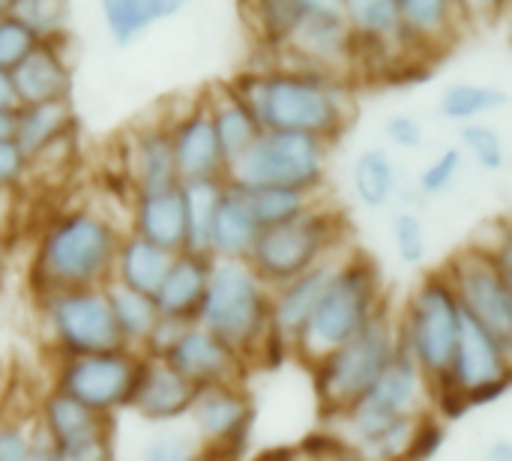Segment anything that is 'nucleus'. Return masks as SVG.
<instances>
[{"label":"nucleus","instance_id":"obj_1","mask_svg":"<svg viewBox=\"0 0 512 461\" xmlns=\"http://www.w3.org/2000/svg\"><path fill=\"white\" fill-rule=\"evenodd\" d=\"M231 90L249 105L264 132H294L324 141L348 129L345 99L321 72L243 75Z\"/></svg>","mask_w":512,"mask_h":461},{"label":"nucleus","instance_id":"obj_2","mask_svg":"<svg viewBox=\"0 0 512 461\" xmlns=\"http://www.w3.org/2000/svg\"><path fill=\"white\" fill-rule=\"evenodd\" d=\"M117 258L111 225L93 213H69L48 225L33 264L36 291L48 300L60 291H90Z\"/></svg>","mask_w":512,"mask_h":461},{"label":"nucleus","instance_id":"obj_3","mask_svg":"<svg viewBox=\"0 0 512 461\" xmlns=\"http://www.w3.org/2000/svg\"><path fill=\"white\" fill-rule=\"evenodd\" d=\"M381 276L369 255H354L345 267H339L321 294L306 330L297 336V345L306 360H318L333 348L354 339L369 318L378 312Z\"/></svg>","mask_w":512,"mask_h":461},{"label":"nucleus","instance_id":"obj_4","mask_svg":"<svg viewBox=\"0 0 512 461\" xmlns=\"http://www.w3.org/2000/svg\"><path fill=\"white\" fill-rule=\"evenodd\" d=\"M201 327L237 357L270 330V300L261 279L243 261L213 264L198 309Z\"/></svg>","mask_w":512,"mask_h":461},{"label":"nucleus","instance_id":"obj_5","mask_svg":"<svg viewBox=\"0 0 512 461\" xmlns=\"http://www.w3.org/2000/svg\"><path fill=\"white\" fill-rule=\"evenodd\" d=\"M393 348H396L393 330L381 306L354 339L318 357L315 390H318L324 417L348 414V408L369 393V387L375 384V378L393 357Z\"/></svg>","mask_w":512,"mask_h":461},{"label":"nucleus","instance_id":"obj_6","mask_svg":"<svg viewBox=\"0 0 512 461\" xmlns=\"http://www.w3.org/2000/svg\"><path fill=\"white\" fill-rule=\"evenodd\" d=\"M462 315H468L477 327L495 336L504 348L512 345V276H510V240L501 243V252L486 249H462L450 270L444 273Z\"/></svg>","mask_w":512,"mask_h":461},{"label":"nucleus","instance_id":"obj_7","mask_svg":"<svg viewBox=\"0 0 512 461\" xmlns=\"http://www.w3.org/2000/svg\"><path fill=\"white\" fill-rule=\"evenodd\" d=\"M231 183L243 189H291L306 192L324 174V141L294 132H264L252 147L228 165Z\"/></svg>","mask_w":512,"mask_h":461},{"label":"nucleus","instance_id":"obj_8","mask_svg":"<svg viewBox=\"0 0 512 461\" xmlns=\"http://www.w3.org/2000/svg\"><path fill=\"white\" fill-rule=\"evenodd\" d=\"M459 321H462V309L456 303L447 276L444 273L426 276L408 303L405 330H402V342L426 378H438L450 372L459 342Z\"/></svg>","mask_w":512,"mask_h":461},{"label":"nucleus","instance_id":"obj_9","mask_svg":"<svg viewBox=\"0 0 512 461\" xmlns=\"http://www.w3.org/2000/svg\"><path fill=\"white\" fill-rule=\"evenodd\" d=\"M339 219L324 210H303L297 219L261 228L249 249V270L261 282L288 285L318 267V258L336 237Z\"/></svg>","mask_w":512,"mask_h":461},{"label":"nucleus","instance_id":"obj_10","mask_svg":"<svg viewBox=\"0 0 512 461\" xmlns=\"http://www.w3.org/2000/svg\"><path fill=\"white\" fill-rule=\"evenodd\" d=\"M48 321L60 348L69 357L123 351V336L114 324L111 306L102 291H60L45 300Z\"/></svg>","mask_w":512,"mask_h":461},{"label":"nucleus","instance_id":"obj_11","mask_svg":"<svg viewBox=\"0 0 512 461\" xmlns=\"http://www.w3.org/2000/svg\"><path fill=\"white\" fill-rule=\"evenodd\" d=\"M420 369L411 360L402 336L393 348V357L369 387V393L348 408V420L354 435L366 444L375 447V441L405 414H411L417 393H420Z\"/></svg>","mask_w":512,"mask_h":461},{"label":"nucleus","instance_id":"obj_12","mask_svg":"<svg viewBox=\"0 0 512 461\" xmlns=\"http://www.w3.org/2000/svg\"><path fill=\"white\" fill-rule=\"evenodd\" d=\"M135 366L138 360L129 357L126 351L69 357L60 372L57 390L96 414H108L114 408H126Z\"/></svg>","mask_w":512,"mask_h":461},{"label":"nucleus","instance_id":"obj_13","mask_svg":"<svg viewBox=\"0 0 512 461\" xmlns=\"http://www.w3.org/2000/svg\"><path fill=\"white\" fill-rule=\"evenodd\" d=\"M195 399H198V387L183 381L162 360H138L126 396V408H135L144 420L162 423L189 414Z\"/></svg>","mask_w":512,"mask_h":461},{"label":"nucleus","instance_id":"obj_14","mask_svg":"<svg viewBox=\"0 0 512 461\" xmlns=\"http://www.w3.org/2000/svg\"><path fill=\"white\" fill-rule=\"evenodd\" d=\"M237 354L222 345L216 336H210L204 327H189L162 357V363L177 372L183 381L195 384L198 390L228 384L231 375L237 372Z\"/></svg>","mask_w":512,"mask_h":461},{"label":"nucleus","instance_id":"obj_15","mask_svg":"<svg viewBox=\"0 0 512 461\" xmlns=\"http://www.w3.org/2000/svg\"><path fill=\"white\" fill-rule=\"evenodd\" d=\"M288 42L297 48V54H303L306 60H318V66L324 69L333 60H351L354 30L339 6L306 0V12L300 15Z\"/></svg>","mask_w":512,"mask_h":461},{"label":"nucleus","instance_id":"obj_16","mask_svg":"<svg viewBox=\"0 0 512 461\" xmlns=\"http://www.w3.org/2000/svg\"><path fill=\"white\" fill-rule=\"evenodd\" d=\"M18 105H45L66 102L72 90V75L63 54L51 39H42L12 72H9Z\"/></svg>","mask_w":512,"mask_h":461},{"label":"nucleus","instance_id":"obj_17","mask_svg":"<svg viewBox=\"0 0 512 461\" xmlns=\"http://www.w3.org/2000/svg\"><path fill=\"white\" fill-rule=\"evenodd\" d=\"M510 348H504L495 336H489L483 327H477L468 315H462L459 321V342H456V354H453V366H450V378L468 393L480 384L498 381L510 375V363H507Z\"/></svg>","mask_w":512,"mask_h":461},{"label":"nucleus","instance_id":"obj_18","mask_svg":"<svg viewBox=\"0 0 512 461\" xmlns=\"http://www.w3.org/2000/svg\"><path fill=\"white\" fill-rule=\"evenodd\" d=\"M171 153L180 186L195 180H213L219 174L225 162L216 144V132L210 126V114L204 108L192 111L171 129Z\"/></svg>","mask_w":512,"mask_h":461},{"label":"nucleus","instance_id":"obj_19","mask_svg":"<svg viewBox=\"0 0 512 461\" xmlns=\"http://www.w3.org/2000/svg\"><path fill=\"white\" fill-rule=\"evenodd\" d=\"M213 261L210 255L180 252L171 261V270L162 282V288L153 297V306L159 318H177V321H198V309L204 300V288L210 279Z\"/></svg>","mask_w":512,"mask_h":461},{"label":"nucleus","instance_id":"obj_20","mask_svg":"<svg viewBox=\"0 0 512 461\" xmlns=\"http://www.w3.org/2000/svg\"><path fill=\"white\" fill-rule=\"evenodd\" d=\"M258 234L261 228L252 216L246 189L234 183L222 186V198L210 222V252L222 255L225 261H240L249 255Z\"/></svg>","mask_w":512,"mask_h":461},{"label":"nucleus","instance_id":"obj_21","mask_svg":"<svg viewBox=\"0 0 512 461\" xmlns=\"http://www.w3.org/2000/svg\"><path fill=\"white\" fill-rule=\"evenodd\" d=\"M135 237L144 243L180 255L186 249V204L183 189H168L159 195H138L135 207Z\"/></svg>","mask_w":512,"mask_h":461},{"label":"nucleus","instance_id":"obj_22","mask_svg":"<svg viewBox=\"0 0 512 461\" xmlns=\"http://www.w3.org/2000/svg\"><path fill=\"white\" fill-rule=\"evenodd\" d=\"M333 273H336V267L321 264V267H312L309 273H303L300 279H294V282L285 285V291L279 294V300L270 306V327L282 339H288V336L297 339L306 330V324H309V318H312L321 294L327 291Z\"/></svg>","mask_w":512,"mask_h":461},{"label":"nucleus","instance_id":"obj_23","mask_svg":"<svg viewBox=\"0 0 512 461\" xmlns=\"http://www.w3.org/2000/svg\"><path fill=\"white\" fill-rule=\"evenodd\" d=\"M192 414H195V423H198V429L204 432V438L210 444H222L237 429L252 423L249 399L240 390H234L231 384H216V387L198 390Z\"/></svg>","mask_w":512,"mask_h":461},{"label":"nucleus","instance_id":"obj_24","mask_svg":"<svg viewBox=\"0 0 512 461\" xmlns=\"http://www.w3.org/2000/svg\"><path fill=\"white\" fill-rule=\"evenodd\" d=\"M45 432L48 444H81L93 438H108L111 435V420L108 414H96L84 408L81 402L69 399L66 393L54 390L45 399Z\"/></svg>","mask_w":512,"mask_h":461},{"label":"nucleus","instance_id":"obj_25","mask_svg":"<svg viewBox=\"0 0 512 461\" xmlns=\"http://www.w3.org/2000/svg\"><path fill=\"white\" fill-rule=\"evenodd\" d=\"M171 261H174L171 252L156 249V246L144 243L141 237H129L117 249V282L123 288L153 300L171 270Z\"/></svg>","mask_w":512,"mask_h":461},{"label":"nucleus","instance_id":"obj_26","mask_svg":"<svg viewBox=\"0 0 512 461\" xmlns=\"http://www.w3.org/2000/svg\"><path fill=\"white\" fill-rule=\"evenodd\" d=\"M207 114H210V126L216 132V144H219L225 165L237 162L261 135V123L231 87H225V99H219Z\"/></svg>","mask_w":512,"mask_h":461},{"label":"nucleus","instance_id":"obj_27","mask_svg":"<svg viewBox=\"0 0 512 461\" xmlns=\"http://www.w3.org/2000/svg\"><path fill=\"white\" fill-rule=\"evenodd\" d=\"M72 126L69 102H45V105H18L15 108V147L24 159H36L51 141H57Z\"/></svg>","mask_w":512,"mask_h":461},{"label":"nucleus","instance_id":"obj_28","mask_svg":"<svg viewBox=\"0 0 512 461\" xmlns=\"http://www.w3.org/2000/svg\"><path fill=\"white\" fill-rule=\"evenodd\" d=\"M135 180H138V195H159L180 186L168 129H150L141 135L135 147Z\"/></svg>","mask_w":512,"mask_h":461},{"label":"nucleus","instance_id":"obj_29","mask_svg":"<svg viewBox=\"0 0 512 461\" xmlns=\"http://www.w3.org/2000/svg\"><path fill=\"white\" fill-rule=\"evenodd\" d=\"M180 12V3L174 0H108L102 3V15L108 21V30L117 45H129L135 36L144 33V27L171 18Z\"/></svg>","mask_w":512,"mask_h":461},{"label":"nucleus","instance_id":"obj_30","mask_svg":"<svg viewBox=\"0 0 512 461\" xmlns=\"http://www.w3.org/2000/svg\"><path fill=\"white\" fill-rule=\"evenodd\" d=\"M183 204H186V249L195 255H210V222L222 198V183L213 180H195L183 183Z\"/></svg>","mask_w":512,"mask_h":461},{"label":"nucleus","instance_id":"obj_31","mask_svg":"<svg viewBox=\"0 0 512 461\" xmlns=\"http://www.w3.org/2000/svg\"><path fill=\"white\" fill-rule=\"evenodd\" d=\"M102 294L111 306V315H114V324H117L123 342H147V336L153 333V327L159 321L153 300L123 288L120 282L108 285Z\"/></svg>","mask_w":512,"mask_h":461},{"label":"nucleus","instance_id":"obj_32","mask_svg":"<svg viewBox=\"0 0 512 461\" xmlns=\"http://www.w3.org/2000/svg\"><path fill=\"white\" fill-rule=\"evenodd\" d=\"M354 192L363 207L381 210L396 192V165L384 150H366L354 162Z\"/></svg>","mask_w":512,"mask_h":461},{"label":"nucleus","instance_id":"obj_33","mask_svg":"<svg viewBox=\"0 0 512 461\" xmlns=\"http://www.w3.org/2000/svg\"><path fill=\"white\" fill-rule=\"evenodd\" d=\"M450 15H453V3L444 0H399V21H402L399 39L411 45L438 39L447 30Z\"/></svg>","mask_w":512,"mask_h":461},{"label":"nucleus","instance_id":"obj_34","mask_svg":"<svg viewBox=\"0 0 512 461\" xmlns=\"http://www.w3.org/2000/svg\"><path fill=\"white\" fill-rule=\"evenodd\" d=\"M510 96L501 87L486 84H453L441 96V114L450 120H474L480 114H492L507 108Z\"/></svg>","mask_w":512,"mask_h":461},{"label":"nucleus","instance_id":"obj_35","mask_svg":"<svg viewBox=\"0 0 512 461\" xmlns=\"http://www.w3.org/2000/svg\"><path fill=\"white\" fill-rule=\"evenodd\" d=\"M345 18L354 33L372 39H393L402 30L399 21V0H354L345 3Z\"/></svg>","mask_w":512,"mask_h":461},{"label":"nucleus","instance_id":"obj_36","mask_svg":"<svg viewBox=\"0 0 512 461\" xmlns=\"http://www.w3.org/2000/svg\"><path fill=\"white\" fill-rule=\"evenodd\" d=\"M246 198H249L258 228H273V225L291 222L303 210H309L306 195L291 192V189H246Z\"/></svg>","mask_w":512,"mask_h":461},{"label":"nucleus","instance_id":"obj_37","mask_svg":"<svg viewBox=\"0 0 512 461\" xmlns=\"http://www.w3.org/2000/svg\"><path fill=\"white\" fill-rule=\"evenodd\" d=\"M36 45H39L36 33L21 18H15L12 12L0 15V69L3 72H12Z\"/></svg>","mask_w":512,"mask_h":461},{"label":"nucleus","instance_id":"obj_38","mask_svg":"<svg viewBox=\"0 0 512 461\" xmlns=\"http://www.w3.org/2000/svg\"><path fill=\"white\" fill-rule=\"evenodd\" d=\"M261 24H264V36L270 45H285L300 21V15L306 12V0H273V3H255Z\"/></svg>","mask_w":512,"mask_h":461},{"label":"nucleus","instance_id":"obj_39","mask_svg":"<svg viewBox=\"0 0 512 461\" xmlns=\"http://www.w3.org/2000/svg\"><path fill=\"white\" fill-rule=\"evenodd\" d=\"M459 138L486 171L504 168V141H501L498 129H492L486 123H468L459 129Z\"/></svg>","mask_w":512,"mask_h":461},{"label":"nucleus","instance_id":"obj_40","mask_svg":"<svg viewBox=\"0 0 512 461\" xmlns=\"http://www.w3.org/2000/svg\"><path fill=\"white\" fill-rule=\"evenodd\" d=\"M33 461H114L111 438H93L81 444H33Z\"/></svg>","mask_w":512,"mask_h":461},{"label":"nucleus","instance_id":"obj_41","mask_svg":"<svg viewBox=\"0 0 512 461\" xmlns=\"http://www.w3.org/2000/svg\"><path fill=\"white\" fill-rule=\"evenodd\" d=\"M9 12L15 18H21L33 33L36 39H51L60 33V24L66 18V6L63 3H12Z\"/></svg>","mask_w":512,"mask_h":461},{"label":"nucleus","instance_id":"obj_42","mask_svg":"<svg viewBox=\"0 0 512 461\" xmlns=\"http://www.w3.org/2000/svg\"><path fill=\"white\" fill-rule=\"evenodd\" d=\"M393 237H396L399 258H402L405 264L417 267V264L426 258V231H423L420 216H414V213L396 216V222H393Z\"/></svg>","mask_w":512,"mask_h":461},{"label":"nucleus","instance_id":"obj_43","mask_svg":"<svg viewBox=\"0 0 512 461\" xmlns=\"http://www.w3.org/2000/svg\"><path fill=\"white\" fill-rule=\"evenodd\" d=\"M441 444H444V426L435 417L423 414V417H417L414 435L408 441L402 461H429L441 450Z\"/></svg>","mask_w":512,"mask_h":461},{"label":"nucleus","instance_id":"obj_44","mask_svg":"<svg viewBox=\"0 0 512 461\" xmlns=\"http://www.w3.org/2000/svg\"><path fill=\"white\" fill-rule=\"evenodd\" d=\"M459 171H462V153H459V150H444V153L420 174V189L429 192V195H438V192H444V189L456 180Z\"/></svg>","mask_w":512,"mask_h":461},{"label":"nucleus","instance_id":"obj_45","mask_svg":"<svg viewBox=\"0 0 512 461\" xmlns=\"http://www.w3.org/2000/svg\"><path fill=\"white\" fill-rule=\"evenodd\" d=\"M429 384L435 387V402H438V408H441V414H444L447 420L465 417L468 399H465V390L450 378V372H447V375H438V378H429Z\"/></svg>","mask_w":512,"mask_h":461},{"label":"nucleus","instance_id":"obj_46","mask_svg":"<svg viewBox=\"0 0 512 461\" xmlns=\"http://www.w3.org/2000/svg\"><path fill=\"white\" fill-rule=\"evenodd\" d=\"M192 324H186V321H177V318H159L156 321V327H153V333L147 336V348H150V354L156 357V360H162L165 354H168V348L189 330Z\"/></svg>","mask_w":512,"mask_h":461},{"label":"nucleus","instance_id":"obj_47","mask_svg":"<svg viewBox=\"0 0 512 461\" xmlns=\"http://www.w3.org/2000/svg\"><path fill=\"white\" fill-rule=\"evenodd\" d=\"M195 459V447L186 438L177 435H162L159 441H153L144 453V461H192Z\"/></svg>","mask_w":512,"mask_h":461},{"label":"nucleus","instance_id":"obj_48","mask_svg":"<svg viewBox=\"0 0 512 461\" xmlns=\"http://www.w3.org/2000/svg\"><path fill=\"white\" fill-rule=\"evenodd\" d=\"M387 135H390L393 144H399L405 150H417L423 144V126L414 117H408V114L390 117L387 120Z\"/></svg>","mask_w":512,"mask_h":461},{"label":"nucleus","instance_id":"obj_49","mask_svg":"<svg viewBox=\"0 0 512 461\" xmlns=\"http://www.w3.org/2000/svg\"><path fill=\"white\" fill-rule=\"evenodd\" d=\"M0 461H33V441L15 426H3L0 429Z\"/></svg>","mask_w":512,"mask_h":461},{"label":"nucleus","instance_id":"obj_50","mask_svg":"<svg viewBox=\"0 0 512 461\" xmlns=\"http://www.w3.org/2000/svg\"><path fill=\"white\" fill-rule=\"evenodd\" d=\"M345 441L333 438V435H309L300 447L303 456H309L312 461H333L339 453H345Z\"/></svg>","mask_w":512,"mask_h":461},{"label":"nucleus","instance_id":"obj_51","mask_svg":"<svg viewBox=\"0 0 512 461\" xmlns=\"http://www.w3.org/2000/svg\"><path fill=\"white\" fill-rule=\"evenodd\" d=\"M24 165H27V159H24V153L15 147V141H3V144H0V189H3V186H12V183L21 177Z\"/></svg>","mask_w":512,"mask_h":461},{"label":"nucleus","instance_id":"obj_52","mask_svg":"<svg viewBox=\"0 0 512 461\" xmlns=\"http://www.w3.org/2000/svg\"><path fill=\"white\" fill-rule=\"evenodd\" d=\"M507 390H510V375H507V378H498V381H489V384H480V387H474V390H468L465 399H468V408H471V405H489V402H498Z\"/></svg>","mask_w":512,"mask_h":461},{"label":"nucleus","instance_id":"obj_53","mask_svg":"<svg viewBox=\"0 0 512 461\" xmlns=\"http://www.w3.org/2000/svg\"><path fill=\"white\" fill-rule=\"evenodd\" d=\"M18 102H15V90H12V81H9V72L0 69V111H15Z\"/></svg>","mask_w":512,"mask_h":461},{"label":"nucleus","instance_id":"obj_54","mask_svg":"<svg viewBox=\"0 0 512 461\" xmlns=\"http://www.w3.org/2000/svg\"><path fill=\"white\" fill-rule=\"evenodd\" d=\"M15 135V111H0V144Z\"/></svg>","mask_w":512,"mask_h":461},{"label":"nucleus","instance_id":"obj_55","mask_svg":"<svg viewBox=\"0 0 512 461\" xmlns=\"http://www.w3.org/2000/svg\"><path fill=\"white\" fill-rule=\"evenodd\" d=\"M486 461H512V447L507 441H498V444L486 453Z\"/></svg>","mask_w":512,"mask_h":461},{"label":"nucleus","instance_id":"obj_56","mask_svg":"<svg viewBox=\"0 0 512 461\" xmlns=\"http://www.w3.org/2000/svg\"><path fill=\"white\" fill-rule=\"evenodd\" d=\"M333 461H369L366 456H360V453H351V450H345V453H339Z\"/></svg>","mask_w":512,"mask_h":461},{"label":"nucleus","instance_id":"obj_57","mask_svg":"<svg viewBox=\"0 0 512 461\" xmlns=\"http://www.w3.org/2000/svg\"><path fill=\"white\" fill-rule=\"evenodd\" d=\"M192 461H222V459H219V456H216V453H213V450L207 447V450H204L201 456H195V459H192Z\"/></svg>","mask_w":512,"mask_h":461},{"label":"nucleus","instance_id":"obj_58","mask_svg":"<svg viewBox=\"0 0 512 461\" xmlns=\"http://www.w3.org/2000/svg\"><path fill=\"white\" fill-rule=\"evenodd\" d=\"M9 6H12V3H6V0H0V15H6V12H9Z\"/></svg>","mask_w":512,"mask_h":461},{"label":"nucleus","instance_id":"obj_59","mask_svg":"<svg viewBox=\"0 0 512 461\" xmlns=\"http://www.w3.org/2000/svg\"><path fill=\"white\" fill-rule=\"evenodd\" d=\"M0 276H3V249H0Z\"/></svg>","mask_w":512,"mask_h":461},{"label":"nucleus","instance_id":"obj_60","mask_svg":"<svg viewBox=\"0 0 512 461\" xmlns=\"http://www.w3.org/2000/svg\"><path fill=\"white\" fill-rule=\"evenodd\" d=\"M255 461H258V459H255Z\"/></svg>","mask_w":512,"mask_h":461}]
</instances>
